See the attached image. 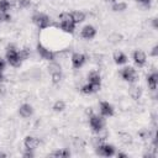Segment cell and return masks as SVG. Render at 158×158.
I'll return each mask as SVG.
<instances>
[{
  "instance_id": "cell-1",
  "label": "cell",
  "mask_w": 158,
  "mask_h": 158,
  "mask_svg": "<svg viewBox=\"0 0 158 158\" xmlns=\"http://www.w3.org/2000/svg\"><path fill=\"white\" fill-rule=\"evenodd\" d=\"M5 57H6V62L14 67V68H17L21 65L22 60L19 56V48L16 47V44L14 43H9L6 46V52H5Z\"/></svg>"
},
{
  "instance_id": "cell-2",
  "label": "cell",
  "mask_w": 158,
  "mask_h": 158,
  "mask_svg": "<svg viewBox=\"0 0 158 158\" xmlns=\"http://www.w3.org/2000/svg\"><path fill=\"white\" fill-rule=\"evenodd\" d=\"M32 22H33L40 30H46V28H48V27H51V26H54V23L52 22V19H51L47 14L40 12V11H37V12H35V14L32 15Z\"/></svg>"
},
{
  "instance_id": "cell-3",
  "label": "cell",
  "mask_w": 158,
  "mask_h": 158,
  "mask_svg": "<svg viewBox=\"0 0 158 158\" xmlns=\"http://www.w3.org/2000/svg\"><path fill=\"white\" fill-rule=\"evenodd\" d=\"M120 75H121V78H122L125 81H127L128 84H136V83H138V80H139V75H138L137 70H136L133 67H130V65L122 68V69L120 70Z\"/></svg>"
},
{
  "instance_id": "cell-4",
  "label": "cell",
  "mask_w": 158,
  "mask_h": 158,
  "mask_svg": "<svg viewBox=\"0 0 158 158\" xmlns=\"http://www.w3.org/2000/svg\"><path fill=\"white\" fill-rule=\"evenodd\" d=\"M89 126L93 130V132L98 133L102 128H105V118L101 115L91 114V115H89Z\"/></svg>"
},
{
  "instance_id": "cell-5",
  "label": "cell",
  "mask_w": 158,
  "mask_h": 158,
  "mask_svg": "<svg viewBox=\"0 0 158 158\" xmlns=\"http://www.w3.org/2000/svg\"><path fill=\"white\" fill-rule=\"evenodd\" d=\"M36 48H37V53L40 54V57H41L42 59L48 60V62H51V60H56L57 53H56V52H53L52 49H49L48 47L43 46L41 42H38V43H37Z\"/></svg>"
},
{
  "instance_id": "cell-6",
  "label": "cell",
  "mask_w": 158,
  "mask_h": 158,
  "mask_svg": "<svg viewBox=\"0 0 158 158\" xmlns=\"http://www.w3.org/2000/svg\"><path fill=\"white\" fill-rule=\"evenodd\" d=\"M95 149H96V153L99 156H102V157H112L116 153L115 147L112 144H109V143H105V142L98 143L95 146Z\"/></svg>"
},
{
  "instance_id": "cell-7",
  "label": "cell",
  "mask_w": 158,
  "mask_h": 158,
  "mask_svg": "<svg viewBox=\"0 0 158 158\" xmlns=\"http://www.w3.org/2000/svg\"><path fill=\"white\" fill-rule=\"evenodd\" d=\"M86 62V56L80 52H74L70 57V63L74 69H80Z\"/></svg>"
},
{
  "instance_id": "cell-8",
  "label": "cell",
  "mask_w": 158,
  "mask_h": 158,
  "mask_svg": "<svg viewBox=\"0 0 158 158\" xmlns=\"http://www.w3.org/2000/svg\"><path fill=\"white\" fill-rule=\"evenodd\" d=\"M99 111H100V115L102 117H111L115 114L114 106L109 101H105V100L104 101H100V104H99Z\"/></svg>"
},
{
  "instance_id": "cell-9",
  "label": "cell",
  "mask_w": 158,
  "mask_h": 158,
  "mask_svg": "<svg viewBox=\"0 0 158 158\" xmlns=\"http://www.w3.org/2000/svg\"><path fill=\"white\" fill-rule=\"evenodd\" d=\"M132 59H133V63L138 67V68H142L146 65L147 63V56L143 51H139V49H136L133 53H132Z\"/></svg>"
},
{
  "instance_id": "cell-10",
  "label": "cell",
  "mask_w": 158,
  "mask_h": 158,
  "mask_svg": "<svg viewBox=\"0 0 158 158\" xmlns=\"http://www.w3.org/2000/svg\"><path fill=\"white\" fill-rule=\"evenodd\" d=\"M96 36V28L93 25H85L80 31V37L84 40H93Z\"/></svg>"
},
{
  "instance_id": "cell-11",
  "label": "cell",
  "mask_w": 158,
  "mask_h": 158,
  "mask_svg": "<svg viewBox=\"0 0 158 158\" xmlns=\"http://www.w3.org/2000/svg\"><path fill=\"white\" fill-rule=\"evenodd\" d=\"M40 138L35 137V136H26L25 139H23V147L25 149H31V151H35L38 146H40Z\"/></svg>"
},
{
  "instance_id": "cell-12",
  "label": "cell",
  "mask_w": 158,
  "mask_h": 158,
  "mask_svg": "<svg viewBox=\"0 0 158 158\" xmlns=\"http://www.w3.org/2000/svg\"><path fill=\"white\" fill-rule=\"evenodd\" d=\"M100 89H101V84H91V83H88V81H86L84 85H81V88H80L81 93L85 94V95L95 94V93H98Z\"/></svg>"
},
{
  "instance_id": "cell-13",
  "label": "cell",
  "mask_w": 158,
  "mask_h": 158,
  "mask_svg": "<svg viewBox=\"0 0 158 158\" xmlns=\"http://www.w3.org/2000/svg\"><path fill=\"white\" fill-rule=\"evenodd\" d=\"M32 114H33V107H32L30 104L25 102V104H21V105H20V107H19V115H20L21 117L28 118V117L32 116Z\"/></svg>"
},
{
  "instance_id": "cell-14",
  "label": "cell",
  "mask_w": 158,
  "mask_h": 158,
  "mask_svg": "<svg viewBox=\"0 0 158 158\" xmlns=\"http://www.w3.org/2000/svg\"><path fill=\"white\" fill-rule=\"evenodd\" d=\"M142 93H143L142 88L139 85H137V83L136 84H131V86L128 88V95L133 100H139L141 96H142Z\"/></svg>"
},
{
  "instance_id": "cell-15",
  "label": "cell",
  "mask_w": 158,
  "mask_h": 158,
  "mask_svg": "<svg viewBox=\"0 0 158 158\" xmlns=\"http://www.w3.org/2000/svg\"><path fill=\"white\" fill-rule=\"evenodd\" d=\"M146 79H147V85H148V88L154 91V90L157 89V85H158V73L154 70V72L149 73Z\"/></svg>"
},
{
  "instance_id": "cell-16",
  "label": "cell",
  "mask_w": 158,
  "mask_h": 158,
  "mask_svg": "<svg viewBox=\"0 0 158 158\" xmlns=\"http://www.w3.org/2000/svg\"><path fill=\"white\" fill-rule=\"evenodd\" d=\"M58 27L65 33H73L75 31V23L73 21H60Z\"/></svg>"
},
{
  "instance_id": "cell-17",
  "label": "cell",
  "mask_w": 158,
  "mask_h": 158,
  "mask_svg": "<svg viewBox=\"0 0 158 158\" xmlns=\"http://www.w3.org/2000/svg\"><path fill=\"white\" fill-rule=\"evenodd\" d=\"M112 59H114L115 64H117V65H122V64H125L128 60L127 56L123 52H121V51H116L114 53V56H112Z\"/></svg>"
},
{
  "instance_id": "cell-18",
  "label": "cell",
  "mask_w": 158,
  "mask_h": 158,
  "mask_svg": "<svg viewBox=\"0 0 158 158\" xmlns=\"http://www.w3.org/2000/svg\"><path fill=\"white\" fill-rule=\"evenodd\" d=\"M70 17H72V21H73L75 25H78V23H81V22L85 20L86 15H85V12H83V11H72V12H70Z\"/></svg>"
},
{
  "instance_id": "cell-19",
  "label": "cell",
  "mask_w": 158,
  "mask_h": 158,
  "mask_svg": "<svg viewBox=\"0 0 158 158\" xmlns=\"http://www.w3.org/2000/svg\"><path fill=\"white\" fill-rule=\"evenodd\" d=\"M88 83H91V84H101V75L98 70H91L89 72L88 74Z\"/></svg>"
},
{
  "instance_id": "cell-20",
  "label": "cell",
  "mask_w": 158,
  "mask_h": 158,
  "mask_svg": "<svg viewBox=\"0 0 158 158\" xmlns=\"http://www.w3.org/2000/svg\"><path fill=\"white\" fill-rule=\"evenodd\" d=\"M49 157H54V158H67L70 157V152L67 148H60V149H56L52 153L48 154Z\"/></svg>"
},
{
  "instance_id": "cell-21",
  "label": "cell",
  "mask_w": 158,
  "mask_h": 158,
  "mask_svg": "<svg viewBox=\"0 0 158 158\" xmlns=\"http://www.w3.org/2000/svg\"><path fill=\"white\" fill-rule=\"evenodd\" d=\"M118 139H120V142L121 143H123V144H131L132 143V141H133V138H132V136L128 133V132H125V131H120L118 132Z\"/></svg>"
},
{
  "instance_id": "cell-22",
  "label": "cell",
  "mask_w": 158,
  "mask_h": 158,
  "mask_svg": "<svg viewBox=\"0 0 158 158\" xmlns=\"http://www.w3.org/2000/svg\"><path fill=\"white\" fill-rule=\"evenodd\" d=\"M127 9V4L125 2V1H116V2H114L112 5H111V10L112 11H115V12H122V11H125Z\"/></svg>"
},
{
  "instance_id": "cell-23",
  "label": "cell",
  "mask_w": 158,
  "mask_h": 158,
  "mask_svg": "<svg viewBox=\"0 0 158 158\" xmlns=\"http://www.w3.org/2000/svg\"><path fill=\"white\" fill-rule=\"evenodd\" d=\"M51 80L53 84H59L63 79V73L62 70H56V72H51Z\"/></svg>"
},
{
  "instance_id": "cell-24",
  "label": "cell",
  "mask_w": 158,
  "mask_h": 158,
  "mask_svg": "<svg viewBox=\"0 0 158 158\" xmlns=\"http://www.w3.org/2000/svg\"><path fill=\"white\" fill-rule=\"evenodd\" d=\"M19 56L21 58V60H26L31 57V48L30 47H22L21 49H19Z\"/></svg>"
},
{
  "instance_id": "cell-25",
  "label": "cell",
  "mask_w": 158,
  "mask_h": 158,
  "mask_svg": "<svg viewBox=\"0 0 158 158\" xmlns=\"http://www.w3.org/2000/svg\"><path fill=\"white\" fill-rule=\"evenodd\" d=\"M52 109H53L54 112H62V111L65 110V102H64L63 100H57V101L53 104Z\"/></svg>"
},
{
  "instance_id": "cell-26",
  "label": "cell",
  "mask_w": 158,
  "mask_h": 158,
  "mask_svg": "<svg viewBox=\"0 0 158 158\" xmlns=\"http://www.w3.org/2000/svg\"><path fill=\"white\" fill-rule=\"evenodd\" d=\"M15 6L17 9H27L31 6V0H15Z\"/></svg>"
},
{
  "instance_id": "cell-27",
  "label": "cell",
  "mask_w": 158,
  "mask_h": 158,
  "mask_svg": "<svg viewBox=\"0 0 158 158\" xmlns=\"http://www.w3.org/2000/svg\"><path fill=\"white\" fill-rule=\"evenodd\" d=\"M12 7L11 1L10 0H0V11L4 12H9V10Z\"/></svg>"
},
{
  "instance_id": "cell-28",
  "label": "cell",
  "mask_w": 158,
  "mask_h": 158,
  "mask_svg": "<svg viewBox=\"0 0 158 158\" xmlns=\"http://www.w3.org/2000/svg\"><path fill=\"white\" fill-rule=\"evenodd\" d=\"M11 21V15L9 12H4V11H0V23H4V22H10Z\"/></svg>"
},
{
  "instance_id": "cell-29",
  "label": "cell",
  "mask_w": 158,
  "mask_h": 158,
  "mask_svg": "<svg viewBox=\"0 0 158 158\" xmlns=\"http://www.w3.org/2000/svg\"><path fill=\"white\" fill-rule=\"evenodd\" d=\"M136 2L142 7V9H149L152 0H136Z\"/></svg>"
},
{
  "instance_id": "cell-30",
  "label": "cell",
  "mask_w": 158,
  "mask_h": 158,
  "mask_svg": "<svg viewBox=\"0 0 158 158\" xmlns=\"http://www.w3.org/2000/svg\"><path fill=\"white\" fill-rule=\"evenodd\" d=\"M138 136H139L142 139H147V138H149L151 133H149L148 130H141V131L138 132Z\"/></svg>"
},
{
  "instance_id": "cell-31",
  "label": "cell",
  "mask_w": 158,
  "mask_h": 158,
  "mask_svg": "<svg viewBox=\"0 0 158 158\" xmlns=\"http://www.w3.org/2000/svg\"><path fill=\"white\" fill-rule=\"evenodd\" d=\"M22 157H23V158H33V157H35V153H33V151H31V149H25L23 153H22Z\"/></svg>"
},
{
  "instance_id": "cell-32",
  "label": "cell",
  "mask_w": 158,
  "mask_h": 158,
  "mask_svg": "<svg viewBox=\"0 0 158 158\" xmlns=\"http://www.w3.org/2000/svg\"><path fill=\"white\" fill-rule=\"evenodd\" d=\"M110 38H115V40H110V42L111 43H117V42H120L121 40V36L120 35H117V33H115V35H112V36H110Z\"/></svg>"
},
{
  "instance_id": "cell-33",
  "label": "cell",
  "mask_w": 158,
  "mask_h": 158,
  "mask_svg": "<svg viewBox=\"0 0 158 158\" xmlns=\"http://www.w3.org/2000/svg\"><path fill=\"white\" fill-rule=\"evenodd\" d=\"M149 56H151V57H157V56H158V46H157V44L153 46V48H152Z\"/></svg>"
},
{
  "instance_id": "cell-34",
  "label": "cell",
  "mask_w": 158,
  "mask_h": 158,
  "mask_svg": "<svg viewBox=\"0 0 158 158\" xmlns=\"http://www.w3.org/2000/svg\"><path fill=\"white\" fill-rule=\"evenodd\" d=\"M157 21H158V19L154 16V17L152 19V26H153V28H154V30H156V28H158V22H157Z\"/></svg>"
},
{
  "instance_id": "cell-35",
  "label": "cell",
  "mask_w": 158,
  "mask_h": 158,
  "mask_svg": "<svg viewBox=\"0 0 158 158\" xmlns=\"http://www.w3.org/2000/svg\"><path fill=\"white\" fill-rule=\"evenodd\" d=\"M115 156H116L117 158H127V154L123 153V152H117V153H115Z\"/></svg>"
},
{
  "instance_id": "cell-36",
  "label": "cell",
  "mask_w": 158,
  "mask_h": 158,
  "mask_svg": "<svg viewBox=\"0 0 158 158\" xmlns=\"http://www.w3.org/2000/svg\"><path fill=\"white\" fill-rule=\"evenodd\" d=\"M6 94V88L2 85V84H0V96H2V95H5Z\"/></svg>"
},
{
  "instance_id": "cell-37",
  "label": "cell",
  "mask_w": 158,
  "mask_h": 158,
  "mask_svg": "<svg viewBox=\"0 0 158 158\" xmlns=\"http://www.w3.org/2000/svg\"><path fill=\"white\" fill-rule=\"evenodd\" d=\"M5 65H6L5 60H4L2 58H0V72H2V70L5 69Z\"/></svg>"
},
{
  "instance_id": "cell-38",
  "label": "cell",
  "mask_w": 158,
  "mask_h": 158,
  "mask_svg": "<svg viewBox=\"0 0 158 158\" xmlns=\"http://www.w3.org/2000/svg\"><path fill=\"white\" fill-rule=\"evenodd\" d=\"M4 80H5V75L2 74V72H0V84H2Z\"/></svg>"
},
{
  "instance_id": "cell-39",
  "label": "cell",
  "mask_w": 158,
  "mask_h": 158,
  "mask_svg": "<svg viewBox=\"0 0 158 158\" xmlns=\"http://www.w3.org/2000/svg\"><path fill=\"white\" fill-rule=\"evenodd\" d=\"M0 157L5 158V157H6V153H4V152H1V151H0Z\"/></svg>"
},
{
  "instance_id": "cell-40",
  "label": "cell",
  "mask_w": 158,
  "mask_h": 158,
  "mask_svg": "<svg viewBox=\"0 0 158 158\" xmlns=\"http://www.w3.org/2000/svg\"><path fill=\"white\" fill-rule=\"evenodd\" d=\"M116 1H117V0H107V2H110V4H111V5H112V4H114V2H116Z\"/></svg>"
}]
</instances>
